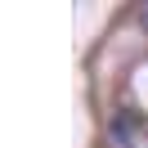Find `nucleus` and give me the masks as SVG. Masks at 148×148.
I'll return each mask as SVG.
<instances>
[{"label":"nucleus","instance_id":"f257e3e1","mask_svg":"<svg viewBox=\"0 0 148 148\" xmlns=\"http://www.w3.org/2000/svg\"><path fill=\"white\" fill-rule=\"evenodd\" d=\"M139 23H144V27H148V9H139Z\"/></svg>","mask_w":148,"mask_h":148}]
</instances>
